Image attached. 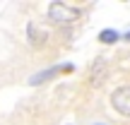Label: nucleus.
<instances>
[{"label": "nucleus", "instance_id": "0eeeda50", "mask_svg": "<svg viewBox=\"0 0 130 125\" xmlns=\"http://www.w3.org/2000/svg\"><path fill=\"white\" fill-rule=\"evenodd\" d=\"M125 41H130V31H128V34H125Z\"/></svg>", "mask_w": 130, "mask_h": 125}, {"label": "nucleus", "instance_id": "39448f33", "mask_svg": "<svg viewBox=\"0 0 130 125\" xmlns=\"http://www.w3.org/2000/svg\"><path fill=\"white\" fill-rule=\"evenodd\" d=\"M118 39H121V34H118L116 29H104V31L99 34V41L101 43H116Z\"/></svg>", "mask_w": 130, "mask_h": 125}, {"label": "nucleus", "instance_id": "f257e3e1", "mask_svg": "<svg viewBox=\"0 0 130 125\" xmlns=\"http://www.w3.org/2000/svg\"><path fill=\"white\" fill-rule=\"evenodd\" d=\"M48 17L58 24H70L75 19H79V10L77 7H70L65 3H51L48 5Z\"/></svg>", "mask_w": 130, "mask_h": 125}, {"label": "nucleus", "instance_id": "20e7f679", "mask_svg": "<svg viewBox=\"0 0 130 125\" xmlns=\"http://www.w3.org/2000/svg\"><path fill=\"white\" fill-rule=\"evenodd\" d=\"M104 77H106V60L99 58V60L92 65V84H101Z\"/></svg>", "mask_w": 130, "mask_h": 125}, {"label": "nucleus", "instance_id": "7ed1b4c3", "mask_svg": "<svg viewBox=\"0 0 130 125\" xmlns=\"http://www.w3.org/2000/svg\"><path fill=\"white\" fill-rule=\"evenodd\" d=\"M70 70H72V65H56V67H48V70H43V72H36L31 79H29V84H31V87H36V84L51 79L53 75H58V72H70Z\"/></svg>", "mask_w": 130, "mask_h": 125}, {"label": "nucleus", "instance_id": "6e6552de", "mask_svg": "<svg viewBox=\"0 0 130 125\" xmlns=\"http://www.w3.org/2000/svg\"><path fill=\"white\" fill-rule=\"evenodd\" d=\"M99 125H101V123H99Z\"/></svg>", "mask_w": 130, "mask_h": 125}, {"label": "nucleus", "instance_id": "423d86ee", "mask_svg": "<svg viewBox=\"0 0 130 125\" xmlns=\"http://www.w3.org/2000/svg\"><path fill=\"white\" fill-rule=\"evenodd\" d=\"M29 36H31V43H43L48 39V34L46 31H39L36 24H29Z\"/></svg>", "mask_w": 130, "mask_h": 125}, {"label": "nucleus", "instance_id": "f03ea898", "mask_svg": "<svg viewBox=\"0 0 130 125\" xmlns=\"http://www.w3.org/2000/svg\"><path fill=\"white\" fill-rule=\"evenodd\" d=\"M111 106L121 116H130V87H118L111 96Z\"/></svg>", "mask_w": 130, "mask_h": 125}]
</instances>
